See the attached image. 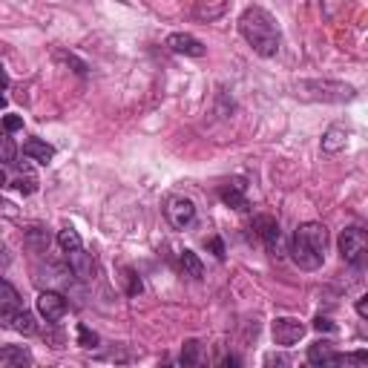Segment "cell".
<instances>
[{
    "label": "cell",
    "mask_w": 368,
    "mask_h": 368,
    "mask_svg": "<svg viewBox=\"0 0 368 368\" xmlns=\"http://www.w3.org/2000/svg\"><path fill=\"white\" fill-rule=\"evenodd\" d=\"M26 242H29V245L40 253V250H46V247H49V233H46L43 228H32V230H29V236H26Z\"/></svg>",
    "instance_id": "ffe728a7"
},
{
    "label": "cell",
    "mask_w": 368,
    "mask_h": 368,
    "mask_svg": "<svg viewBox=\"0 0 368 368\" xmlns=\"http://www.w3.org/2000/svg\"><path fill=\"white\" fill-rule=\"evenodd\" d=\"M296 92L302 98L311 101H328V104H345L357 98V89L351 84H340V81H299Z\"/></svg>",
    "instance_id": "3957f363"
},
{
    "label": "cell",
    "mask_w": 368,
    "mask_h": 368,
    "mask_svg": "<svg viewBox=\"0 0 368 368\" xmlns=\"http://www.w3.org/2000/svg\"><path fill=\"white\" fill-rule=\"evenodd\" d=\"M302 337H305V325H302L299 320H294V317H282V320L274 323V342H277V345L291 348V345H296Z\"/></svg>",
    "instance_id": "ba28073f"
},
{
    "label": "cell",
    "mask_w": 368,
    "mask_h": 368,
    "mask_svg": "<svg viewBox=\"0 0 368 368\" xmlns=\"http://www.w3.org/2000/svg\"><path fill=\"white\" fill-rule=\"evenodd\" d=\"M21 308V296L18 291L6 282V279H0V313H12Z\"/></svg>",
    "instance_id": "ac0fdd59"
},
{
    "label": "cell",
    "mask_w": 368,
    "mask_h": 368,
    "mask_svg": "<svg viewBox=\"0 0 368 368\" xmlns=\"http://www.w3.org/2000/svg\"><path fill=\"white\" fill-rule=\"evenodd\" d=\"M29 362H32V354L23 345L0 348V368H21V365H29Z\"/></svg>",
    "instance_id": "4fadbf2b"
},
{
    "label": "cell",
    "mask_w": 368,
    "mask_h": 368,
    "mask_svg": "<svg viewBox=\"0 0 368 368\" xmlns=\"http://www.w3.org/2000/svg\"><path fill=\"white\" fill-rule=\"evenodd\" d=\"M245 182L242 179H233V182H228L225 187H222V201L228 204V207H233V210H247L250 204H247V196H245Z\"/></svg>",
    "instance_id": "30bf717a"
},
{
    "label": "cell",
    "mask_w": 368,
    "mask_h": 368,
    "mask_svg": "<svg viewBox=\"0 0 368 368\" xmlns=\"http://www.w3.org/2000/svg\"><path fill=\"white\" fill-rule=\"evenodd\" d=\"M179 265H182V274L190 277V279H201L204 277V265H201V259L193 250H182L179 253Z\"/></svg>",
    "instance_id": "2e32d148"
},
{
    "label": "cell",
    "mask_w": 368,
    "mask_h": 368,
    "mask_svg": "<svg viewBox=\"0 0 368 368\" xmlns=\"http://www.w3.org/2000/svg\"><path fill=\"white\" fill-rule=\"evenodd\" d=\"M6 84H9V78H6V72H4V69H0V89H4Z\"/></svg>",
    "instance_id": "1f68e13d"
},
{
    "label": "cell",
    "mask_w": 368,
    "mask_h": 368,
    "mask_svg": "<svg viewBox=\"0 0 368 368\" xmlns=\"http://www.w3.org/2000/svg\"><path fill=\"white\" fill-rule=\"evenodd\" d=\"M124 279H127V294H130V296H138L141 288H144L141 279H138V274H135L133 268H124Z\"/></svg>",
    "instance_id": "603a6c76"
},
{
    "label": "cell",
    "mask_w": 368,
    "mask_h": 368,
    "mask_svg": "<svg viewBox=\"0 0 368 368\" xmlns=\"http://www.w3.org/2000/svg\"><path fill=\"white\" fill-rule=\"evenodd\" d=\"M15 155H18L15 141L6 138V135H0V165H12V162H15Z\"/></svg>",
    "instance_id": "44dd1931"
},
{
    "label": "cell",
    "mask_w": 368,
    "mask_h": 368,
    "mask_svg": "<svg viewBox=\"0 0 368 368\" xmlns=\"http://www.w3.org/2000/svg\"><path fill=\"white\" fill-rule=\"evenodd\" d=\"M313 328H317V331H334V323L328 317H317V320H313Z\"/></svg>",
    "instance_id": "83f0119b"
},
{
    "label": "cell",
    "mask_w": 368,
    "mask_h": 368,
    "mask_svg": "<svg viewBox=\"0 0 368 368\" xmlns=\"http://www.w3.org/2000/svg\"><path fill=\"white\" fill-rule=\"evenodd\" d=\"M23 127V118L21 116H4V130L6 133H18Z\"/></svg>",
    "instance_id": "484cf974"
},
{
    "label": "cell",
    "mask_w": 368,
    "mask_h": 368,
    "mask_svg": "<svg viewBox=\"0 0 368 368\" xmlns=\"http://www.w3.org/2000/svg\"><path fill=\"white\" fill-rule=\"evenodd\" d=\"M265 362H268V365H274V362H277V365H288V359H285L282 354H268Z\"/></svg>",
    "instance_id": "f546056e"
},
{
    "label": "cell",
    "mask_w": 368,
    "mask_h": 368,
    "mask_svg": "<svg viewBox=\"0 0 368 368\" xmlns=\"http://www.w3.org/2000/svg\"><path fill=\"white\" fill-rule=\"evenodd\" d=\"M67 262H69V274H75L78 279H92V259L84 253V247L78 250H69L67 253Z\"/></svg>",
    "instance_id": "7c38bea8"
},
{
    "label": "cell",
    "mask_w": 368,
    "mask_h": 368,
    "mask_svg": "<svg viewBox=\"0 0 368 368\" xmlns=\"http://www.w3.org/2000/svg\"><path fill=\"white\" fill-rule=\"evenodd\" d=\"M167 46L176 52V55H187V58H201L204 55V43L199 40V38H193V35H187V32H176V35H170L167 38Z\"/></svg>",
    "instance_id": "9c48e42d"
},
{
    "label": "cell",
    "mask_w": 368,
    "mask_h": 368,
    "mask_svg": "<svg viewBox=\"0 0 368 368\" xmlns=\"http://www.w3.org/2000/svg\"><path fill=\"white\" fill-rule=\"evenodd\" d=\"M325 247H328V228L320 222H305L296 228L291 239V259L302 271H317L325 262Z\"/></svg>",
    "instance_id": "7a4b0ae2"
},
{
    "label": "cell",
    "mask_w": 368,
    "mask_h": 368,
    "mask_svg": "<svg viewBox=\"0 0 368 368\" xmlns=\"http://www.w3.org/2000/svg\"><path fill=\"white\" fill-rule=\"evenodd\" d=\"M38 313L46 323H61L67 317V299L58 291H43L38 296Z\"/></svg>",
    "instance_id": "8992f818"
},
{
    "label": "cell",
    "mask_w": 368,
    "mask_h": 368,
    "mask_svg": "<svg viewBox=\"0 0 368 368\" xmlns=\"http://www.w3.org/2000/svg\"><path fill=\"white\" fill-rule=\"evenodd\" d=\"M345 144H348V133L342 127H331L323 135V152H340V150H345Z\"/></svg>",
    "instance_id": "e0dca14e"
},
{
    "label": "cell",
    "mask_w": 368,
    "mask_h": 368,
    "mask_svg": "<svg viewBox=\"0 0 368 368\" xmlns=\"http://www.w3.org/2000/svg\"><path fill=\"white\" fill-rule=\"evenodd\" d=\"M58 245H61V250H64V253L84 247V245H81V236H78V230H75V228H64V230H58Z\"/></svg>",
    "instance_id": "d6986e66"
},
{
    "label": "cell",
    "mask_w": 368,
    "mask_h": 368,
    "mask_svg": "<svg viewBox=\"0 0 368 368\" xmlns=\"http://www.w3.org/2000/svg\"><path fill=\"white\" fill-rule=\"evenodd\" d=\"M23 155H29V159L38 162V165H49L52 159H55V147L46 144L43 138H29L23 144Z\"/></svg>",
    "instance_id": "8fae6325"
},
{
    "label": "cell",
    "mask_w": 368,
    "mask_h": 368,
    "mask_svg": "<svg viewBox=\"0 0 368 368\" xmlns=\"http://www.w3.org/2000/svg\"><path fill=\"white\" fill-rule=\"evenodd\" d=\"M207 247L213 250V256H216V259H225V245H222V239H216V236H213V239L207 242Z\"/></svg>",
    "instance_id": "4316f807"
},
{
    "label": "cell",
    "mask_w": 368,
    "mask_h": 368,
    "mask_svg": "<svg viewBox=\"0 0 368 368\" xmlns=\"http://www.w3.org/2000/svg\"><path fill=\"white\" fill-rule=\"evenodd\" d=\"M239 32H242V38L247 40V46L256 52L259 58H274L279 52V40H282L279 26L271 18V12H265L262 6H250V9L242 12Z\"/></svg>",
    "instance_id": "6da1fadb"
},
{
    "label": "cell",
    "mask_w": 368,
    "mask_h": 368,
    "mask_svg": "<svg viewBox=\"0 0 368 368\" xmlns=\"http://www.w3.org/2000/svg\"><path fill=\"white\" fill-rule=\"evenodd\" d=\"M357 313H359L362 320L368 317V296H359V299H357Z\"/></svg>",
    "instance_id": "f1b7e54d"
},
{
    "label": "cell",
    "mask_w": 368,
    "mask_h": 368,
    "mask_svg": "<svg viewBox=\"0 0 368 368\" xmlns=\"http://www.w3.org/2000/svg\"><path fill=\"white\" fill-rule=\"evenodd\" d=\"M78 342H81L84 348H95V345H98V334L89 331L87 325H78Z\"/></svg>",
    "instance_id": "cb8c5ba5"
},
{
    "label": "cell",
    "mask_w": 368,
    "mask_h": 368,
    "mask_svg": "<svg viewBox=\"0 0 368 368\" xmlns=\"http://www.w3.org/2000/svg\"><path fill=\"white\" fill-rule=\"evenodd\" d=\"M308 362L311 365H334L337 362V354H334V345L328 340H320L308 348Z\"/></svg>",
    "instance_id": "5bb4252c"
},
{
    "label": "cell",
    "mask_w": 368,
    "mask_h": 368,
    "mask_svg": "<svg viewBox=\"0 0 368 368\" xmlns=\"http://www.w3.org/2000/svg\"><path fill=\"white\" fill-rule=\"evenodd\" d=\"M9 184V179H6V173L4 170H0V187H6Z\"/></svg>",
    "instance_id": "d6a6232c"
},
{
    "label": "cell",
    "mask_w": 368,
    "mask_h": 368,
    "mask_svg": "<svg viewBox=\"0 0 368 368\" xmlns=\"http://www.w3.org/2000/svg\"><path fill=\"white\" fill-rule=\"evenodd\" d=\"M179 362H182V365H196V362H199V342H196V340H187V342H184Z\"/></svg>",
    "instance_id": "7402d4cb"
},
{
    "label": "cell",
    "mask_w": 368,
    "mask_h": 368,
    "mask_svg": "<svg viewBox=\"0 0 368 368\" xmlns=\"http://www.w3.org/2000/svg\"><path fill=\"white\" fill-rule=\"evenodd\" d=\"M253 230H256V236L262 242H265V247H268L271 256H279V239H282V233H279V222L274 216H256L253 219Z\"/></svg>",
    "instance_id": "52a82bcc"
},
{
    "label": "cell",
    "mask_w": 368,
    "mask_h": 368,
    "mask_svg": "<svg viewBox=\"0 0 368 368\" xmlns=\"http://www.w3.org/2000/svg\"><path fill=\"white\" fill-rule=\"evenodd\" d=\"M15 187H18V190H21L23 196H32V193L38 190V179H35V176H26V179L21 176V179L15 182Z\"/></svg>",
    "instance_id": "d4e9b609"
},
{
    "label": "cell",
    "mask_w": 368,
    "mask_h": 368,
    "mask_svg": "<svg viewBox=\"0 0 368 368\" xmlns=\"http://www.w3.org/2000/svg\"><path fill=\"white\" fill-rule=\"evenodd\" d=\"M0 110H6V98L4 95H0Z\"/></svg>",
    "instance_id": "836d02e7"
},
{
    "label": "cell",
    "mask_w": 368,
    "mask_h": 368,
    "mask_svg": "<svg viewBox=\"0 0 368 368\" xmlns=\"http://www.w3.org/2000/svg\"><path fill=\"white\" fill-rule=\"evenodd\" d=\"M365 253H368V236L362 228H345L340 233V256L342 262H348V265L359 268L362 262H365Z\"/></svg>",
    "instance_id": "277c9868"
},
{
    "label": "cell",
    "mask_w": 368,
    "mask_h": 368,
    "mask_svg": "<svg viewBox=\"0 0 368 368\" xmlns=\"http://www.w3.org/2000/svg\"><path fill=\"white\" fill-rule=\"evenodd\" d=\"M239 362H242V359H239V357H233V354H228V357L222 359V365H239Z\"/></svg>",
    "instance_id": "4dcf8cb0"
},
{
    "label": "cell",
    "mask_w": 368,
    "mask_h": 368,
    "mask_svg": "<svg viewBox=\"0 0 368 368\" xmlns=\"http://www.w3.org/2000/svg\"><path fill=\"white\" fill-rule=\"evenodd\" d=\"M165 216L176 230H184L196 219V204L190 199H184V196H170L167 204H165Z\"/></svg>",
    "instance_id": "5b68a950"
},
{
    "label": "cell",
    "mask_w": 368,
    "mask_h": 368,
    "mask_svg": "<svg viewBox=\"0 0 368 368\" xmlns=\"http://www.w3.org/2000/svg\"><path fill=\"white\" fill-rule=\"evenodd\" d=\"M6 320H9V328H15L18 334H35L38 331V325H35V317L29 311H12V313H6Z\"/></svg>",
    "instance_id": "9a60e30c"
}]
</instances>
